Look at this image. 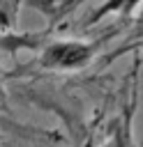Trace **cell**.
<instances>
[{"label":"cell","mask_w":143,"mask_h":147,"mask_svg":"<svg viewBox=\"0 0 143 147\" xmlns=\"http://www.w3.org/2000/svg\"><path fill=\"white\" fill-rule=\"evenodd\" d=\"M92 55V48L88 44H78V41H58L51 44L44 51L42 64L44 67H53V69H74V67H83Z\"/></svg>","instance_id":"cell-1"},{"label":"cell","mask_w":143,"mask_h":147,"mask_svg":"<svg viewBox=\"0 0 143 147\" xmlns=\"http://www.w3.org/2000/svg\"><path fill=\"white\" fill-rule=\"evenodd\" d=\"M122 2H125V0H113V2H108V5H106V7L101 9V11H99V14H95V18H97V16H101V14H106V11H111L113 7H120Z\"/></svg>","instance_id":"cell-2"}]
</instances>
